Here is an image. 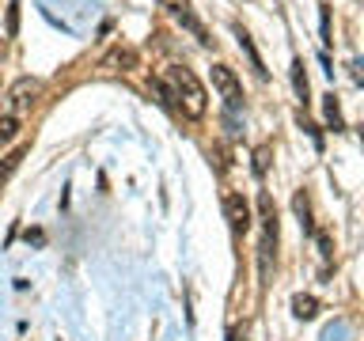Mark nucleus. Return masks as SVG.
<instances>
[{"instance_id": "nucleus-1", "label": "nucleus", "mask_w": 364, "mask_h": 341, "mask_svg": "<svg viewBox=\"0 0 364 341\" xmlns=\"http://www.w3.org/2000/svg\"><path fill=\"white\" fill-rule=\"evenodd\" d=\"M156 91L164 95L167 107H182L186 118H205V110H209V95H205L201 80L186 65H171L167 76L156 80Z\"/></svg>"}, {"instance_id": "nucleus-2", "label": "nucleus", "mask_w": 364, "mask_h": 341, "mask_svg": "<svg viewBox=\"0 0 364 341\" xmlns=\"http://www.w3.org/2000/svg\"><path fill=\"white\" fill-rule=\"evenodd\" d=\"M107 72H136L141 68V53L133 50V45H110L107 53H102V61H99Z\"/></svg>"}, {"instance_id": "nucleus-3", "label": "nucleus", "mask_w": 364, "mask_h": 341, "mask_svg": "<svg viewBox=\"0 0 364 341\" xmlns=\"http://www.w3.org/2000/svg\"><path fill=\"white\" fill-rule=\"evenodd\" d=\"M213 87L220 91V99L228 107H239L243 102V87H239V76L228 65H213Z\"/></svg>"}, {"instance_id": "nucleus-4", "label": "nucleus", "mask_w": 364, "mask_h": 341, "mask_svg": "<svg viewBox=\"0 0 364 341\" xmlns=\"http://www.w3.org/2000/svg\"><path fill=\"white\" fill-rule=\"evenodd\" d=\"M224 216H228V224H232L235 235L250 232V205L243 201V193H228L224 197Z\"/></svg>"}, {"instance_id": "nucleus-5", "label": "nucleus", "mask_w": 364, "mask_h": 341, "mask_svg": "<svg viewBox=\"0 0 364 341\" xmlns=\"http://www.w3.org/2000/svg\"><path fill=\"white\" fill-rule=\"evenodd\" d=\"M38 95H42V80H34V76H23V80H16V84L8 87V102L16 110H27Z\"/></svg>"}, {"instance_id": "nucleus-6", "label": "nucleus", "mask_w": 364, "mask_h": 341, "mask_svg": "<svg viewBox=\"0 0 364 341\" xmlns=\"http://www.w3.org/2000/svg\"><path fill=\"white\" fill-rule=\"evenodd\" d=\"M292 315L300 318V323H311V318L318 315V300H315V296H307V292H296L292 296Z\"/></svg>"}, {"instance_id": "nucleus-7", "label": "nucleus", "mask_w": 364, "mask_h": 341, "mask_svg": "<svg viewBox=\"0 0 364 341\" xmlns=\"http://www.w3.org/2000/svg\"><path fill=\"white\" fill-rule=\"evenodd\" d=\"M235 38H239V50L250 57V68H255L258 76H266V65H262V57H258V50H255V42H250V34L239 27V23H235Z\"/></svg>"}, {"instance_id": "nucleus-8", "label": "nucleus", "mask_w": 364, "mask_h": 341, "mask_svg": "<svg viewBox=\"0 0 364 341\" xmlns=\"http://www.w3.org/2000/svg\"><path fill=\"white\" fill-rule=\"evenodd\" d=\"M23 156H27V148H11V152L8 156H0V186H4V182L11 178V175H16V167L23 163Z\"/></svg>"}, {"instance_id": "nucleus-9", "label": "nucleus", "mask_w": 364, "mask_h": 341, "mask_svg": "<svg viewBox=\"0 0 364 341\" xmlns=\"http://www.w3.org/2000/svg\"><path fill=\"white\" fill-rule=\"evenodd\" d=\"M323 118H326V125L330 129H346V121H341V107H338V95L330 91V95H323Z\"/></svg>"}, {"instance_id": "nucleus-10", "label": "nucleus", "mask_w": 364, "mask_h": 341, "mask_svg": "<svg viewBox=\"0 0 364 341\" xmlns=\"http://www.w3.org/2000/svg\"><path fill=\"white\" fill-rule=\"evenodd\" d=\"M16 133H19V118L16 114H0V148L16 141Z\"/></svg>"}, {"instance_id": "nucleus-11", "label": "nucleus", "mask_w": 364, "mask_h": 341, "mask_svg": "<svg viewBox=\"0 0 364 341\" xmlns=\"http://www.w3.org/2000/svg\"><path fill=\"white\" fill-rule=\"evenodd\" d=\"M292 209H296V216H300L304 232H311V205H307V193H296V197H292Z\"/></svg>"}, {"instance_id": "nucleus-12", "label": "nucleus", "mask_w": 364, "mask_h": 341, "mask_svg": "<svg viewBox=\"0 0 364 341\" xmlns=\"http://www.w3.org/2000/svg\"><path fill=\"white\" fill-rule=\"evenodd\" d=\"M292 87H296V95H300V102H307V76H304V61H300V57L292 61Z\"/></svg>"}, {"instance_id": "nucleus-13", "label": "nucleus", "mask_w": 364, "mask_h": 341, "mask_svg": "<svg viewBox=\"0 0 364 341\" xmlns=\"http://www.w3.org/2000/svg\"><path fill=\"white\" fill-rule=\"evenodd\" d=\"M19 34V0H8V38Z\"/></svg>"}, {"instance_id": "nucleus-14", "label": "nucleus", "mask_w": 364, "mask_h": 341, "mask_svg": "<svg viewBox=\"0 0 364 341\" xmlns=\"http://www.w3.org/2000/svg\"><path fill=\"white\" fill-rule=\"evenodd\" d=\"M255 170H258V175H266V170H269V144H262L255 152Z\"/></svg>"}, {"instance_id": "nucleus-15", "label": "nucleus", "mask_w": 364, "mask_h": 341, "mask_svg": "<svg viewBox=\"0 0 364 341\" xmlns=\"http://www.w3.org/2000/svg\"><path fill=\"white\" fill-rule=\"evenodd\" d=\"M315 239H318V254H323V258H330V254H334V247H330V235H326V232H318Z\"/></svg>"}, {"instance_id": "nucleus-16", "label": "nucleus", "mask_w": 364, "mask_h": 341, "mask_svg": "<svg viewBox=\"0 0 364 341\" xmlns=\"http://www.w3.org/2000/svg\"><path fill=\"white\" fill-rule=\"evenodd\" d=\"M159 4H164L167 11H175V16H178V11H186V8H190V0H159Z\"/></svg>"}, {"instance_id": "nucleus-17", "label": "nucleus", "mask_w": 364, "mask_h": 341, "mask_svg": "<svg viewBox=\"0 0 364 341\" xmlns=\"http://www.w3.org/2000/svg\"><path fill=\"white\" fill-rule=\"evenodd\" d=\"M23 239H27V243H46V235L38 232V227H27V235H23Z\"/></svg>"}, {"instance_id": "nucleus-18", "label": "nucleus", "mask_w": 364, "mask_h": 341, "mask_svg": "<svg viewBox=\"0 0 364 341\" xmlns=\"http://www.w3.org/2000/svg\"><path fill=\"white\" fill-rule=\"evenodd\" d=\"M0 57H4V38H0Z\"/></svg>"}]
</instances>
